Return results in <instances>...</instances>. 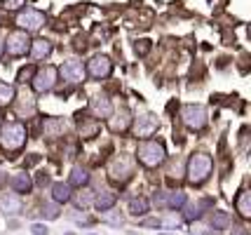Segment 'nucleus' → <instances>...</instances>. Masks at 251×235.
<instances>
[{"label":"nucleus","mask_w":251,"mask_h":235,"mask_svg":"<svg viewBox=\"0 0 251 235\" xmlns=\"http://www.w3.org/2000/svg\"><path fill=\"white\" fill-rule=\"evenodd\" d=\"M136 157L141 160L146 167H157V165H162L164 162L167 151H164L162 141L148 139V141H141V144H139V148H136Z\"/></svg>","instance_id":"1"},{"label":"nucleus","mask_w":251,"mask_h":235,"mask_svg":"<svg viewBox=\"0 0 251 235\" xmlns=\"http://www.w3.org/2000/svg\"><path fill=\"white\" fill-rule=\"evenodd\" d=\"M188 181L190 183H202V181H207V177L211 174V157L207 153H195V156H190L188 160Z\"/></svg>","instance_id":"2"},{"label":"nucleus","mask_w":251,"mask_h":235,"mask_svg":"<svg viewBox=\"0 0 251 235\" xmlns=\"http://www.w3.org/2000/svg\"><path fill=\"white\" fill-rule=\"evenodd\" d=\"M0 144L5 151H19L26 144V127L22 123H7L2 127V136Z\"/></svg>","instance_id":"3"},{"label":"nucleus","mask_w":251,"mask_h":235,"mask_svg":"<svg viewBox=\"0 0 251 235\" xmlns=\"http://www.w3.org/2000/svg\"><path fill=\"white\" fill-rule=\"evenodd\" d=\"M110 181L113 183H127L131 179V174H134V167H131V160L127 156H118L113 162H110Z\"/></svg>","instance_id":"4"},{"label":"nucleus","mask_w":251,"mask_h":235,"mask_svg":"<svg viewBox=\"0 0 251 235\" xmlns=\"http://www.w3.org/2000/svg\"><path fill=\"white\" fill-rule=\"evenodd\" d=\"M183 123L190 127V130H202L204 125H207V111L202 108V106H197V104H188L183 106Z\"/></svg>","instance_id":"5"},{"label":"nucleus","mask_w":251,"mask_h":235,"mask_svg":"<svg viewBox=\"0 0 251 235\" xmlns=\"http://www.w3.org/2000/svg\"><path fill=\"white\" fill-rule=\"evenodd\" d=\"M7 52L12 56H22L28 52V47H31V38L26 31H14V33L7 35Z\"/></svg>","instance_id":"6"},{"label":"nucleus","mask_w":251,"mask_h":235,"mask_svg":"<svg viewBox=\"0 0 251 235\" xmlns=\"http://www.w3.org/2000/svg\"><path fill=\"white\" fill-rule=\"evenodd\" d=\"M54 82H56V68L45 66L43 71H38V73L33 76V90L45 94V92H50L54 87Z\"/></svg>","instance_id":"7"},{"label":"nucleus","mask_w":251,"mask_h":235,"mask_svg":"<svg viewBox=\"0 0 251 235\" xmlns=\"http://www.w3.org/2000/svg\"><path fill=\"white\" fill-rule=\"evenodd\" d=\"M17 24H19V28H24L26 33H28V31H38L45 24V14L38 10H26L17 17Z\"/></svg>","instance_id":"8"},{"label":"nucleus","mask_w":251,"mask_h":235,"mask_svg":"<svg viewBox=\"0 0 251 235\" xmlns=\"http://www.w3.org/2000/svg\"><path fill=\"white\" fill-rule=\"evenodd\" d=\"M87 71H89V76H92V78L103 80V78H108V76H110V71H113V64H110L108 56H94V59L89 61Z\"/></svg>","instance_id":"9"},{"label":"nucleus","mask_w":251,"mask_h":235,"mask_svg":"<svg viewBox=\"0 0 251 235\" xmlns=\"http://www.w3.org/2000/svg\"><path fill=\"white\" fill-rule=\"evenodd\" d=\"M59 73H61V78L68 80V82H82V78H85V68H82L80 61H68V64H64Z\"/></svg>","instance_id":"10"},{"label":"nucleus","mask_w":251,"mask_h":235,"mask_svg":"<svg viewBox=\"0 0 251 235\" xmlns=\"http://www.w3.org/2000/svg\"><path fill=\"white\" fill-rule=\"evenodd\" d=\"M157 130V118L155 115H141L139 120H136V127H134V134L136 136H151Z\"/></svg>","instance_id":"11"},{"label":"nucleus","mask_w":251,"mask_h":235,"mask_svg":"<svg viewBox=\"0 0 251 235\" xmlns=\"http://www.w3.org/2000/svg\"><path fill=\"white\" fill-rule=\"evenodd\" d=\"M89 111L94 113V118H110L113 106H110V101L106 97H94L89 101Z\"/></svg>","instance_id":"12"},{"label":"nucleus","mask_w":251,"mask_h":235,"mask_svg":"<svg viewBox=\"0 0 251 235\" xmlns=\"http://www.w3.org/2000/svg\"><path fill=\"white\" fill-rule=\"evenodd\" d=\"M0 209H2L5 216H14V214H19L24 209V205L17 195H5V198H0Z\"/></svg>","instance_id":"13"},{"label":"nucleus","mask_w":251,"mask_h":235,"mask_svg":"<svg viewBox=\"0 0 251 235\" xmlns=\"http://www.w3.org/2000/svg\"><path fill=\"white\" fill-rule=\"evenodd\" d=\"M129 123H131L129 111L122 108L120 113H115V118H110L108 120V127H110V132H125V130L129 127Z\"/></svg>","instance_id":"14"},{"label":"nucleus","mask_w":251,"mask_h":235,"mask_svg":"<svg viewBox=\"0 0 251 235\" xmlns=\"http://www.w3.org/2000/svg\"><path fill=\"white\" fill-rule=\"evenodd\" d=\"M235 205H237V212H240L242 219H249L251 216V193L249 190H242L240 195H237V200H235Z\"/></svg>","instance_id":"15"},{"label":"nucleus","mask_w":251,"mask_h":235,"mask_svg":"<svg viewBox=\"0 0 251 235\" xmlns=\"http://www.w3.org/2000/svg\"><path fill=\"white\" fill-rule=\"evenodd\" d=\"M77 118H80V136H82V139H92V136L99 134L97 120H87V118H82V115H77Z\"/></svg>","instance_id":"16"},{"label":"nucleus","mask_w":251,"mask_h":235,"mask_svg":"<svg viewBox=\"0 0 251 235\" xmlns=\"http://www.w3.org/2000/svg\"><path fill=\"white\" fill-rule=\"evenodd\" d=\"M12 188L17 190V193H28V190L33 188L31 177H28L26 172H22V174H17V177L12 179Z\"/></svg>","instance_id":"17"},{"label":"nucleus","mask_w":251,"mask_h":235,"mask_svg":"<svg viewBox=\"0 0 251 235\" xmlns=\"http://www.w3.org/2000/svg\"><path fill=\"white\" fill-rule=\"evenodd\" d=\"M52 198H54V202H68L73 195H71V186L68 183H54L52 186Z\"/></svg>","instance_id":"18"},{"label":"nucleus","mask_w":251,"mask_h":235,"mask_svg":"<svg viewBox=\"0 0 251 235\" xmlns=\"http://www.w3.org/2000/svg\"><path fill=\"white\" fill-rule=\"evenodd\" d=\"M148 207H151V205H148L146 198H134V200L129 202V214L136 216V219H139V216H146V214H148Z\"/></svg>","instance_id":"19"},{"label":"nucleus","mask_w":251,"mask_h":235,"mask_svg":"<svg viewBox=\"0 0 251 235\" xmlns=\"http://www.w3.org/2000/svg\"><path fill=\"white\" fill-rule=\"evenodd\" d=\"M164 205H167V207H172V209H178V207H183V205H186V193H183V190H174V193H167V198H164Z\"/></svg>","instance_id":"20"},{"label":"nucleus","mask_w":251,"mask_h":235,"mask_svg":"<svg viewBox=\"0 0 251 235\" xmlns=\"http://www.w3.org/2000/svg\"><path fill=\"white\" fill-rule=\"evenodd\" d=\"M89 181V172L85 167H73V172H71V183L73 186H77V188H82V186H87Z\"/></svg>","instance_id":"21"},{"label":"nucleus","mask_w":251,"mask_h":235,"mask_svg":"<svg viewBox=\"0 0 251 235\" xmlns=\"http://www.w3.org/2000/svg\"><path fill=\"white\" fill-rule=\"evenodd\" d=\"M50 52H52V43H47V40H35L31 47L33 59H45Z\"/></svg>","instance_id":"22"},{"label":"nucleus","mask_w":251,"mask_h":235,"mask_svg":"<svg viewBox=\"0 0 251 235\" xmlns=\"http://www.w3.org/2000/svg\"><path fill=\"white\" fill-rule=\"evenodd\" d=\"M92 202H94V193L82 186V188H80V193H75V205L80 207V209H87Z\"/></svg>","instance_id":"23"},{"label":"nucleus","mask_w":251,"mask_h":235,"mask_svg":"<svg viewBox=\"0 0 251 235\" xmlns=\"http://www.w3.org/2000/svg\"><path fill=\"white\" fill-rule=\"evenodd\" d=\"M94 205H97L99 212H108L110 207L115 205V195H113V193H101L97 200H94Z\"/></svg>","instance_id":"24"},{"label":"nucleus","mask_w":251,"mask_h":235,"mask_svg":"<svg viewBox=\"0 0 251 235\" xmlns=\"http://www.w3.org/2000/svg\"><path fill=\"white\" fill-rule=\"evenodd\" d=\"M14 99V87L7 82H0V106H7Z\"/></svg>","instance_id":"25"},{"label":"nucleus","mask_w":251,"mask_h":235,"mask_svg":"<svg viewBox=\"0 0 251 235\" xmlns=\"http://www.w3.org/2000/svg\"><path fill=\"white\" fill-rule=\"evenodd\" d=\"M211 226L219 228V231H223V228H228L230 226V216L226 212H214V216H211Z\"/></svg>","instance_id":"26"},{"label":"nucleus","mask_w":251,"mask_h":235,"mask_svg":"<svg viewBox=\"0 0 251 235\" xmlns=\"http://www.w3.org/2000/svg\"><path fill=\"white\" fill-rule=\"evenodd\" d=\"M209 202H200V205H188V212H186V219L188 221H195L202 216V207H207Z\"/></svg>","instance_id":"27"},{"label":"nucleus","mask_w":251,"mask_h":235,"mask_svg":"<svg viewBox=\"0 0 251 235\" xmlns=\"http://www.w3.org/2000/svg\"><path fill=\"white\" fill-rule=\"evenodd\" d=\"M61 130H64V125L59 123V120H54V118H52V120H45V134L56 136Z\"/></svg>","instance_id":"28"},{"label":"nucleus","mask_w":251,"mask_h":235,"mask_svg":"<svg viewBox=\"0 0 251 235\" xmlns=\"http://www.w3.org/2000/svg\"><path fill=\"white\" fill-rule=\"evenodd\" d=\"M101 219H103V221H108V224H115V226H120V224H122V216H120V214L101 212Z\"/></svg>","instance_id":"29"},{"label":"nucleus","mask_w":251,"mask_h":235,"mask_svg":"<svg viewBox=\"0 0 251 235\" xmlns=\"http://www.w3.org/2000/svg\"><path fill=\"white\" fill-rule=\"evenodd\" d=\"M43 216H47V219H56V216H59L56 205H45V207H43Z\"/></svg>","instance_id":"30"},{"label":"nucleus","mask_w":251,"mask_h":235,"mask_svg":"<svg viewBox=\"0 0 251 235\" xmlns=\"http://www.w3.org/2000/svg\"><path fill=\"white\" fill-rule=\"evenodd\" d=\"M2 2H5V7H7V10H19L26 0H2Z\"/></svg>","instance_id":"31"},{"label":"nucleus","mask_w":251,"mask_h":235,"mask_svg":"<svg viewBox=\"0 0 251 235\" xmlns=\"http://www.w3.org/2000/svg\"><path fill=\"white\" fill-rule=\"evenodd\" d=\"M151 50V40H141V43H136V54H146Z\"/></svg>","instance_id":"32"},{"label":"nucleus","mask_w":251,"mask_h":235,"mask_svg":"<svg viewBox=\"0 0 251 235\" xmlns=\"http://www.w3.org/2000/svg\"><path fill=\"white\" fill-rule=\"evenodd\" d=\"M31 233L33 235H47L50 231H47V226H43V224H33L31 226Z\"/></svg>","instance_id":"33"},{"label":"nucleus","mask_w":251,"mask_h":235,"mask_svg":"<svg viewBox=\"0 0 251 235\" xmlns=\"http://www.w3.org/2000/svg\"><path fill=\"white\" fill-rule=\"evenodd\" d=\"M28 78H33V68L31 66H28V68H22V73H19V80H24V82H26Z\"/></svg>","instance_id":"34"},{"label":"nucleus","mask_w":251,"mask_h":235,"mask_svg":"<svg viewBox=\"0 0 251 235\" xmlns=\"http://www.w3.org/2000/svg\"><path fill=\"white\" fill-rule=\"evenodd\" d=\"M0 54H2V40H0Z\"/></svg>","instance_id":"35"},{"label":"nucleus","mask_w":251,"mask_h":235,"mask_svg":"<svg viewBox=\"0 0 251 235\" xmlns=\"http://www.w3.org/2000/svg\"><path fill=\"white\" fill-rule=\"evenodd\" d=\"M2 181H5V177H2V174H0V183H2Z\"/></svg>","instance_id":"36"},{"label":"nucleus","mask_w":251,"mask_h":235,"mask_svg":"<svg viewBox=\"0 0 251 235\" xmlns=\"http://www.w3.org/2000/svg\"><path fill=\"white\" fill-rule=\"evenodd\" d=\"M0 123H2V115H0Z\"/></svg>","instance_id":"37"},{"label":"nucleus","mask_w":251,"mask_h":235,"mask_svg":"<svg viewBox=\"0 0 251 235\" xmlns=\"http://www.w3.org/2000/svg\"><path fill=\"white\" fill-rule=\"evenodd\" d=\"M68 235H75V233H68Z\"/></svg>","instance_id":"38"}]
</instances>
